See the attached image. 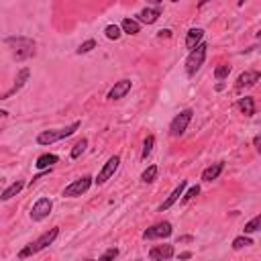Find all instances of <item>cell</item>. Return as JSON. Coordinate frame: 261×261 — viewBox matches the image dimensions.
Wrapping results in <instances>:
<instances>
[{
    "instance_id": "obj_2",
    "label": "cell",
    "mask_w": 261,
    "mask_h": 261,
    "mask_svg": "<svg viewBox=\"0 0 261 261\" xmlns=\"http://www.w3.org/2000/svg\"><path fill=\"white\" fill-rule=\"evenodd\" d=\"M4 43L13 49L15 60H19V61L29 60V58H33V55L37 53L35 51V41L29 39V37H8Z\"/></svg>"
},
{
    "instance_id": "obj_10",
    "label": "cell",
    "mask_w": 261,
    "mask_h": 261,
    "mask_svg": "<svg viewBox=\"0 0 261 261\" xmlns=\"http://www.w3.org/2000/svg\"><path fill=\"white\" fill-rule=\"evenodd\" d=\"M29 76H31V70H29V67H22V70L17 74V78H15V84H13V88H10V90H6L4 94H0V100H6V98H10V96H15L17 92H20V90H22V86L27 84Z\"/></svg>"
},
{
    "instance_id": "obj_15",
    "label": "cell",
    "mask_w": 261,
    "mask_h": 261,
    "mask_svg": "<svg viewBox=\"0 0 261 261\" xmlns=\"http://www.w3.org/2000/svg\"><path fill=\"white\" fill-rule=\"evenodd\" d=\"M186 186H188V181H180V184L174 188V192H172V194H169L167 196V200L161 204V206H160V210L163 212V210H167V208H172L174 206V204L180 200V196L181 194H184V190H186Z\"/></svg>"
},
{
    "instance_id": "obj_14",
    "label": "cell",
    "mask_w": 261,
    "mask_h": 261,
    "mask_svg": "<svg viewBox=\"0 0 261 261\" xmlns=\"http://www.w3.org/2000/svg\"><path fill=\"white\" fill-rule=\"evenodd\" d=\"M161 17V8L160 6H147V8H143L141 13L137 15V20L139 22H145V25H153V22H157V19Z\"/></svg>"
},
{
    "instance_id": "obj_12",
    "label": "cell",
    "mask_w": 261,
    "mask_h": 261,
    "mask_svg": "<svg viewBox=\"0 0 261 261\" xmlns=\"http://www.w3.org/2000/svg\"><path fill=\"white\" fill-rule=\"evenodd\" d=\"M131 86H133V82L131 80H120V82H117L115 86L110 88V92H108V100H120V98H124L129 92H131Z\"/></svg>"
},
{
    "instance_id": "obj_38",
    "label": "cell",
    "mask_w": 261,
    "mask_h": 261,
    "mask_svg": "<svg viewBox=\"0 0 261 261\" xmlns=\"http://www.w3.org/2000/svg\"><path fill=\"white\" fill-rule=\"evenodd\" d=\"M239 4H245V0H241V2H239Z\"/></svg>"
},
{
    "instance_id": "obj_26",
    "label": "cell",
    "mask_w": 261,
    "mask_h": 261,
    "mask_svg": "<svg viewBox=\"0 0 261 261\" xmlns=\"http://www.w3.org/2000/svg\"><path fill=\"white\" fill-rule=\"evenodd\" d=\"M253 245V241L251 239H249V237H237V239L233 241V249H235V251H239V249H243V247H251Z\"/></svg>"
},
{
    "instance_id": "obj_17",
    "label": "cell",
    "mask_w": 261,
    "mask_h": 261,
    "mask_svg": "<svg viewBox=\"0 0 261 261\" xmlns=\"http://www.w3.org/2000/svg\"><path fill=\"white\" fill-rule=\"evenodd\" d=\"M202 37H204V29H200V27L190 29L188 35H186V47L188 49H194L198 43H202Z\"/></svg>"
},
{
    "instance_id": "obj_1",
    "label": "cell",
    "mask_w": 261,
    "mask_h": 261,
    "mask_svg": "<svg viewBox=\"0 0 261 261\" xmlns=\"http://www.w3.org/2000/svg\"><path fill=\"white\" fill-rule=\"evenodd\" d=\"M60 237V226H53V229H49L47 233H43L37 241H33L31 245H27L25 249H20L19 251V257L20 259H25V257H31V255H35L39 251H43V249H47L49 245H53V241Z\"/></svg>"
},
{
    "instance_id": "obj_35",
    "label": "cell",
    "mask_w": 261,
    "mask_h": 261,
    "mask_svg": "<svg viewBox=\"0 0 261 261\" xmlns=\"http://www.w3.org/2000/svg\"><path fill=\"white\" fill-rule=\"evenodd\" d=\"M8 117V110H2V108H0V119H6Z\"/></svg>"
},
{
    "instance_id": "obj_8",
    "label": "cell",
    "mask_w": 261,
    "mask_h": 261,
    "mask_svg": "<svg viewBox=\"0 0 261 261\" xmlns=\"http://www.w3.org/2000/svg\"><path fill=\"white\" fill-rule=\"evenodd\" d=\"M51 210H53V202L49 198H39L31 208V219L35 222H41V221H45L49 217Z\"/></svg>"
},
{
    "instance_id": "obj_25",
    "label": "cell",
    "mask_w": 261,
    "mask_h": 261,
    "mask_svg": "<svg viewBox=\"0 0 261 261\" xmlns=\"http://www.w3.org/2000/svg\"><path fill=\"white\" fill-rule=\"evenodd\" d=\"M86 147H88V139H80L78 141L76 145H74V149H72V160H78V157H80L84 151H86Z\"/></svg>"
},
{
    "instance_id": "obj_23",
    "label": "cell",
    "mask_w": 261,
    "mask_h": 261,
    "mask_svg": "<svg viewBox=\"0 0 261 261\" xmlns=\"http://www.w3.org/2000/svg\"><path fill=\"white\" fill-rule=\"evenodd\" d=\"M153 145H155V137H153V135H149V137L143 141V151H141V157H143V160H147V157L151 155Z\"/></svg>"
},
{
    "instance_id": "obj_27",
    "label": "cell",
    "mask_w": 261,
    "mask_h": 261,
    "mask_svg": "<svg viewBox=\"0 0 261 261\" xmlns=\"http://www.w3.org/2000/svg\"><path fill=\"white\" fill-rule=\"evenodd\" d=\"M259 226H261V214H257L255 219H251L247 224H245V233L249 235V233H255V231H259Z\"/></svg>"
},
{
    "instance_id": "obj_29",
    "label": "cell",
    "mask_w": 261,
    "mask_h": 261,
    "mask_svg": "<svg viewBox=\"0 0 261 261\" xmlns=\"http://www.w3.org/2000/svg\"><path fill=\"white\" fill-rule=\"evenodd\" d=\"M94 47H96V41H94V39H88V41H84V43L80 45V47H78V55L90 53V51H92Z\"/></svg>"
},
{
    "instance_id": "obj_28",
    "label": "cell",
    "mask_w": 261,
    "mask_h": 261,
    "mask_svg": "<svg viewBox=\"0 0 261 261\" xmlns=\"http://www.w3.org/2000/svg\"><path fill=\"white\" fill-rule=\"evenodd\" d=\"M229 74H231V65H226V63L219 65L217 70H214V78H217V80H224V78H229Z\"/></svg>"
},
{
    "instance_id": "obj_32",
    "label": "cell",
    "mask_w": 261,
    "mask_h": 261,
    "mask_svg": "<svg viewBox=\"0 0 261 261\" xmlns=\"http://www.w3.org/2000/svg\"><path fill=\"white\" fill-rule=\"evenodd\" d=\"M160 37H172V31H160Z\"/></svg>"
},
{
    "instance_id": "obj_33",
    "label": "cell",
    "mask_w": 261,
    "mask_h": 261,
    "mask_svg": "<svg viewBox=\"0 0 261 261\" xmlns=\"http://www.w3.org/2000/svg\"><path fill=\"white\" fill-rule=\"evenodd\" d=\"M192 257V253L190 251H184V253H180V259H190Z\"/></svg>"
},
{
    "instance_id": "obj_4",
    "label": "cell",
    "mask_w": 261,
    "mask_h": 261,
    "mask_svg": "<svg viewBox=\"0 0 261 261\" xmlns=\"http://www.w3.org/2000/svg\"><path fill=\"white\" fill-rule=\"evenodd\" d=\"M206 51H208V45L206 43H198L194 49H190V55L186 60V74L192 78L196 76V72L202 67L204 60H206Z\"/></svg>"
},
{
    "instance_id": "obj_11",
    "label": "cell",
    "mask_w": 261,
    "mask_h": 261,
    "mask_svg": "<svg viewBox=\"0 0 261 261\" xmlns=\"http://www.w3.org/2000/svg\"><path fill=\"white\" fill-rule=\"evenodd\" d=\"M259 78H261V74H259L257 70L243 72L239 78H237V86H235V90H237V92H241L243 88H251V86H255V84L259 82Z\"/></svg>"
},
{
    "instance_id": "obj_3",
    "label": "cell",
    "mask_w": 261,
    "mask_h": 261,
    "mask_svg": "<svg viewBox=\"0 0 261 261\" xmlns=\"http://www.w3.org/2000/svg\"><path fill=\"white\" fill-rule=\"evenodd\" d=\"M80 129V120H76L72 124H67L65 129H53V131H41L37 135V143L39 145H53V143H58L61 139H67V137H72V135Z\"/></svg>"
},
{
    "instance_id": "obj_31",
    "label": "cell",
    "mask_w": 261,
    "mask_h": 261,
    "mask_svg": "<svg viewBox=\"0 0 261 261\" xmlns=\"http://www.w3.org/2000/svg\"><path fill=\"white\" fill-rule=\"evenodd\" d=\"M115 257H119V249H117V247H110V249H106V251L100 255V261H106V259H115Z\"/></svg>"
},
{
    "instance_id": "obj_22",
    "label": "cell",
    "mask_w": 261,
    "mask_h": 261,
    "mask_svg": "<svg viewBox=\"0 0 261 261\" xmlns=\"http://www.w3.org/2000/svg\"><path fill=\"white\" fill-rule=\"evenodd\" d=\"M157 172H160V169H157V165H149L145 169V172L141 174V181L143 184H151V181H155V178H157Z\"/></svg>"
},
{
    "instance_id": "obj_7",
    "label": "cell",
    "mask_w": 261,
    "mask_h": 261,
    "mask_svg": "<svg viewBox=\"0 0 261 261\" xmlns=\"http://www.w3.org/2000/svg\"><path fill=\"white\" fill-rule=\"evenodd\" d=\"M92 181H94V178H90V176H82L80 180L72 181L70 186H65L63 196H65V198H78V196L86 194V192L90 190V186H92Z\"/></svg>"
},
{
    "instance_id": "obj_20",
    "label": "cell",
    "mask_w": 261,
    "mask_h": 261,
    "mask_svg": "<svg viewBox=\"0 0 261 261\" xmlns=\"http://www.w3.org/2000/svg\"><path fill=\"white\" fill-rule=\"evenodd\" d=\"M22 188H25V181H20V180H17V181H13V184H10L4 192H2V194H0V200H10V198H15L17 194H19V192L22 190Z\"/></svg>"
},
{
    "instance_id": "obj_30",
    "label": "cell",
    "mask_w": 261,
    "mask_h": 261,
    "mask_svg": "<svg viewBox=\"0 0 261 261\" xmlns=\"http://www.w3.org/2000/svg\"><path fill=\"white\" fill-rule=\"evenodd\" d=\"M198 194H200V186H192V188L186 192V194H181V196H184V198H181V202L186 204V202H190L192 198H196Z\"/></svg>"
},
{
    "instance_id": "obj_24",
    "label": "cell",
    "mask_w": 261,
    "mask_h": 261,
    "mask_svg": "<svg viewBox=\"0 0 261 261\" xmlns=\"http://www.w3.org/2000/svg\"><path fill=\"white\" fill-rule=\"evenodd\" d=\"M104 35H106V39H110V41H117V39H120L122 31H120V27H117V25H108V27L104 29Z\"/></svg>"
},
{
    "instance_id": "obj_6",
    "label": "cell",
    "mask_w": 261,
    "mask_h": 261,
    "mask_svg": "<svg viewBox=\"0 0 261 261\" xmlns=\"http://www.w3.org/2000/svg\"><path fill=\"white\" fill-rule=\"evenodd\" d=\"M172 233H174L172 222L163 221V222H157V224L149 226V229H145V231H143V239H145V241H153V239H167V237L172 235Z\"/></svg>"
},
{
    "instance_id": "obj_39",
    "label": "cell",
    "mask_w": 261,
    "mask_h": 261,
    "mask_svg": "<svg viewBox=\"0 0 261 261\" xmlns=\"http://www.w3.org/2000/svg\"><path fill=\"white\" fill-rule=\"evenodd\" d=\"M172 2H180V0H172Z\"/></svg>"
},
{
    "instance_id": "obj_21",
    "label": "cell",
    "mask_w": 261,
    "mask_h": 261,
    "mask_svg": "<svg viewBox=\"0 0 261 261\" xmlns=\"http://www.w3.org/2000/svg\"><path fill=\"white\" fill-rule=\"evenodd\" d=\"M120 31L127 33V35H137L141 31V25H139V20H135V19H124L120 22Z\"/></svg>"
},
{
    "instance_id": "obj_16",
    "label": "cell",
    "mask_w": 261,
    "mask_h": 261,
    "mask_svg": "<svg viewBox=\"0 0 261 261\" xmlns=\"http://www.w3.org/2000/svg\"><path fill=\"white\" fill-rule=\"evenodd\" d=\"M222 169H224V163H222V161L212 163V165H208V167L202 172V180H204V181H214V180H219V176L222 174Z\"/></svg>"
},
{
    "instance_id": "obj_34",
    "label": "cell",
    "mask_w": 261,
    "mask_h": 261,
    "mask_svg": "<svg viewBox=\"0 0 261 261\" xmlns=\"http://www.w3.org/2000/svg\"><path fill=\"white\" fill-rule=\"evenodd\" d=\"M259 141H261V139H259V135H257V137L253 139V145H255V149H257V151L261 149V147H259Z\"/></svg>"
},
{
    "instance_id": "obj_13",
    "label": "cell",
    "mask_w": 261,
    "mask_h": 261,
    "mask_svg": "<svg viewBox=\"0 0 261 261\" xmlns=\"http://www.w3.org/2000/svg\"><path fill=\"white\" fill-rule=\"evenodd\" d=\"M174 257V245H155L149 251V259L153 261H163Z\"/></svg>"
},
{
    "instance_id": "obj_5",
    "label": "cell",
    "mask_w": 261,
    "mask_h": 261,
    "mask_svg": "<svg viewBox=\"0 0 261 261\" xmlns=\"http://www.w3.org/2000/svg\"><path fill=\"white\" fill-rule=\"evenodd\" d=\"M192 117H194V110L192 108H186V110H181L180 115H176L174 120L169 122V135H172V137H181V135L186 133L188 124L192 122Z\"/></svg>"
},
{
    "instance_id": "obj_18",
    "label": "cell",
    "mask_w": 261,
    "mask_h": 261,
    "mask_svg": "<svg viewBox=\"0 0 261 261\" xmlns=\"http://www.w3.org/2000/svg\"><path fill=\"white\" fill-rule=\"evenodd\" d=\"M58 161H60V157L55 155V153H43V155L37 157L35 167H37V169H47V167H53Z\"/></svg>"
},
{
    "instance_id": "obj_19",
    "label": "cell",
    "mask_w": 261,
    "mask_h": 261,
    "mask_svg": "<svg viewBox=\"0 0 261 261\" xmlns=\"http://www.w3.org/2000/svg\"><path fill=\"white\" fill-rule=\"evenodd\" d=\"M239 110L243 112L245 117H253L255 112H257V108H255V100H253L251 96H243V98L239 100Z\"/></svg>"
},
{
    "instance_id": "obj_37",
    "label": "cell",
    "mask_w": 261,
    "mask_h": 261,
    "mask_svg": "<svg viewBox=\"0 0 261 261\" xmlns=\"http://www.w3.org/2000/svg\"><path fill=\"white\" fill-rule=\"evenodd\" d=\"M147 2H149V4H161L163 0H147Z\"/></svg>"
},
{
    "instance_id": "obj_9",
    "label": "cell",
    "mask_w": 261,
    "mask_h": 261,
    "mask_svg": "<svg viewBox=\"0 0 261 261\" xmlns=\"http://www.w3.org/2000/svg\"><path fill=\"white\" fill-rule=\"evenodd\" d=\"M119 165H120V157H119V155H112L110 160L104 163V167H102L100 172H98V176H96V180H94V181H96L98 186L106 184V181H108L112 176H115V172L119 169Z\"/></svg>"
},
{
    "instance_id": "obj_36",
    "label": "cell",
    "mask_w": 261,
    "mask_h": 261,
    "mask_svg": "<svg viewBox=\"0 0 261 261\" xmlns=\"http://www.w3.org/2000/svg\"><path fill=\"white\" fill-rule=\"evenodd\" d=\"M210 2V0H198V8H202L204 4H208Z\"/></svg>"
}]
</instances>
